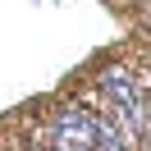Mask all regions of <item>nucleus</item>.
<instances>
[{
	"mask_svg": "<svg viewBox=\"0 0 151 151\" xmlns=\"http://www.w3.org/2000/svg\"><path fill=\"white\" fill-rule=\"evenodd\" d=\"M142 142H147V151H151V119H147V128H142Z\"/></svg>",
	"mask_w": 151,
	"mask_h": 151,
	"instance_id": "7ed1b4c3",
	"label": "nucleus"
},
{
	"mask_svg": "<svg viewBox=\"0 0 151 151\" xmlns=\"http://www.w3.org/2000/svg\"><path fill=\"white\" fill-rule=\"evenodd\" d=\"M32 151H50V147H41V142H37V147H32Z\"/></svg>",
	"mask_w": 151,
	"mask_h": 151,
	"instance_id": "20e7f679",
	"label": "nucleus"
},
{
	"mask_svg": "<svg viewBox=\"0 0 151 151\" xmlns=\"http://www.w3.org/2000/svg\"><path fill=\"white\" fill-rule=\"evenodd\" d=\"M46 147L50 151H96V114L83 105H60L46 124Z\"/></svg>",
	"mask_w": 151,
	"mask_h": 151,
	"instance_id": "f257e3e1",
	"label": "nucleus"
},
{
	"mask_svg": "<svg viewBox=\"0 0 151 151\" xmlns=\"http://www.w3.org/2000/svg\"><path fill=\"white\" fill-rule=\"evenodd\" d=\"M101 92L110 96L114 114H119V124L128 133H142V128H147V119H151V114H147V96H142V87L133 83L128 69H119V64L105 69V73H101Z\"/></svg>",
	"mask_w": 151,
	"mask_h": 151,
	"instance_id": "f03ea898",
	"label": "nucleus"
}]
</instances>
